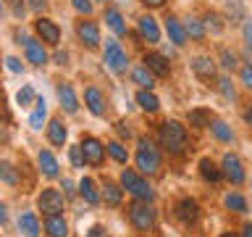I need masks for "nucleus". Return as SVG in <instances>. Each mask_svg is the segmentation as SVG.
<instances>
[{"label":"nucleus","mask_w":252,"mask_h":237,"mask_svg":"<svg viewBox=\"0 0 252 237\" xmlns=\"http://www.w3.org/2000/svg\"><path fill=\"white\" fill-rule=\"evenodd\" d=\"M200 174H202V179L213 182V185H218V182L223 179V174H220V169H218V166L210 161V158H202V161H200Z\"/></svg>","instance_id":"7c9ffc66"},{"label":"nucleus","mask_w":252,"mask_h":237,"mask_svg":"<svg viewBox=\"0 0 252 237\" xmlns=\"http://www.w3.org/2000/svg\"><path fill=\"white\" fill-rule=\"evenodd\" d=\"M76 37H79V42H82L87 50H94V47H100V27H97V21H92L90 16H82V21H76Z\"/></svg>","instance_id":"6e6552de"},{"label":"nucleus","mask_w":252,"mask_h":237,"mask_svg":"<svg viewBox=\"0 0 252 237\" xmlns=\"http://www.w3.org/2000/svg\"><path fill=\"white\" fill-rule=\"evenodd\" d=\"M192 71L202 79V82H213V79H216V61H213L210 55H197L192 61Z\"/></svg>","instance_id":"6ab92c4d"},{"label":"nucleus","mask_w":252,"mask_h":237,"mask_svg":"<svg viewBox=\"0 0 252 237\" xmlns=\"http://www.w3.org/2000/svg\"><path fill=\"white\" fill-rule=\"evenodd\" d=\"M11 11H13V16L16 19H24V13H27V3H24V0H11Z\"/></svg>","instance_id":"c03bdc74"},{"label":"nucleus","mask_w":252,"mask_h":237,"mask_svg":"<svg viewBox=\"0 0 252 237\" xmlns=\"http://www.w3.org/2000/svg\"><path fill=\"white\" fill-rule=\"evenodd\" d=\"M61 187H63V195H66V198H71V195L76 193V190H74V182H71L68 177H63V182H61Z\"/></svg>","instance_id":"49530a36"},{"label":"nucleus","mask_w":252,"mask_h":237,"mask_svg":"<svg viewBox=\"0 0 252 237\" xmlns=\"http://www.w3.org/2000/svg\"><path fill=\"white\" fill-rule=\"evenodd\" d=\"M19 232L24 237H39L42 227H39V219L32 211H27V213H21V216H19Z\"/></svg>","instance_id":"5701e85b"},{"label":"nucleus","mask_w":252,"mask_h":237,"mask_svg":"<svg viewBox=\"0 0 252 237\" xmlns=\"http://www.w3.org/2000/svg\"><path fill=\"white\" fill-rule=\"evenodd\" d=\"M137 29H139V37L145 40L147 45H158V42H160V27H158V21H155L150 13L139 16Z\"/></svg>","instance_id":"ddd939ff"},{"label":"nucleus","mask_w":252,"mask_h":237,"mask_svg":"<svg viewBox=\"0 0 252 237\" xmlns=\"http://www.w3.org/2000/svg\"><path fill=\"white\" fill-rule=\"evenodd\" d=\"M0 182H3V185H11V187L19 185V169H16L11 161H0Z\"/></svg>","instance_id":"473e14b6"},{"label":"nucleus","mask_w":252,"mask_h":237,"mask_svg":"<svg viewBox=\"0 0 252 237\" xmlns=\"http://www.w3.org/2000/svg\"><path fill=\"white\" fill-rule=\"evenodd\" d=\"M163 21H165V32H168L171 42H173V45H179V47H184V45H187V40H189V37H187V29H184V21H179L176 16H171V13L165 16Z\"/></svg>","instance_id":"f3484780"},{"label":"nucleus","mask_w":252,"mask_h":237,"mask_svg":"<svg viewBox=\"0 0 252 237\" xmlns=\"http://www.w3.org/2000/svg\"><path fill=\"white\" fill-rule=\"evenodd\" d=\"M0 16H3V0H0Z\"/></svg>","instance_id":"13d9d810"},{"label":"nucleus","mask_w":252,"mask_h":237,"mask_svg":"<svg viewBox=\"0 0 252 237\" xmlns=\"http://www.w3.org/2000/svg\"><path fill=\"white\" fill-rule=\"evenodd\" d=\"M218 61H220V66H223L226 71H234L236 66H239V58H236V53H234V50H228V47H220Z\"/></svg>","instance_id":"e433bc0d"},{"label":"nucleus","mask_w":252,"mask_h":237,"mask_svg":"<svg viewBox=\"0 0 252 237\" xmlns=\"http://www.w3.org/2000/svg\"><path fill=\"white\" fill-rule=\"evenodd\" d=\"M53 61L58 63V66H66V63H68V53L66 50H55L53 53Z\"/></svg>","instance_id":"de8ad7c7"},{"label":"nucleus","mask_w":252,"mask_h":237,"mask_svg":"<svg viewBox=\"0 0 252 237\" xmlns=\"http://www.w3.org/2000/svg\"><path fill=\"white\" fill-rule=\"evenodd\" d=\"M87 237H108V235H105V229H102V227H92Z\"/></svg>","instance_id":"3c124183"},{"label":"nucleus","mask_w":252,"mask_h":237,"mask_svg":"<svg viewBox=\"0 0 252 237\" xmlns=\"http://www.w3.org/2000/svg\"><path fill=\"white\" fill-rule=\"evenodd\" d=\"M24 55H27V61L37 69H42L45 63L50 61V55H47V50H45V42L39 37H27L24 40Z\"/></svg>","instance_id":"1a4fd4ad"},{"label":"nucleus","mask_w":252,"mask_h":237,"mask_svg":"<svg viewBox=\"0 0 252 237\" xmlns=\"http://www.w3.org/2000/svg\"><path fill=\"white\" fill-rule=\"evenodd\" d=\"M116 129H118V134H121L124 140H129V137H131V129H129V124H126V121H118V124H116Z\"/></svg>","instance_id":"09e8293b"},{"label":"nucleus","mask_w":252,"mask_h":237,"mask_svg":"<svg viewBox=\"0 0 252 237\" xmlns=\"http://www.w3.org/2000/svg\"><path fill=\"white\" fill-rule=\"evenodd\" d=\"M102 63L113 71V74H126V69H129V55L126 50L121 47L116 37L105 40V50H102Z\"/></svg>","instance_id":"39448f33"},{"label":"nucleus","mask_w":252,"mask_h":237,"mask_svg":"<svg viewBox=\"0 0 252 237\" xmlns=\"http://www.w3.org/2000/svg\"><path fill=\"white\" fill-rule=\"evenodd\" d=\"M187 121L192 126H197V129H205V126H210L213 114H210V108H194L187 114Z\"/></svg>","instance_id":"cd10ccee"},{"label":"nucleus","mask_w":252,"mask_h":237,"mask_svg":"<svg viewBox=\"0 0 252 237\" xmlns=\"http://www.w3.org/2000/svg\"><path fill=\"white\" fill-rule=\"evenodd\" d=\"M102 200H105V205H110V208H118L121 205V200H124V190L118 187V185H113V182H105L102 185Z\"/></svg>","instance_id":"a878e982"},{"label":"nucleus","mask_w":252,"mask_h":237,"mask_svg":"<svg viewBox=\"0 0 252 237\" xmlns=\"http://www.w3.org/2000/svg\"><path fill=\"white\" fill-rule=\"evenodd\" d=\"M45 232L47 237H68V221L63 219V213H53V216H45Z\"/></svg>","instance_id":"412c9836"},{"label":"nucleus","mask_w":252,"mask_h":237,"mask_svg":"<svg viewBox=\"0 0 252 237\" xmlns=\"http://www.w3.org/2000/svg\"><path fill=\"white\" fill-rule=\"evenodd\" d=\"M137 103L142 111H147V114H155L158 108H160V100L153 95V90H139L137 92Z\"/></svg>","instance_id":"2f4dec72"},{"label":"nucleus","mask_w":252,"mask_h":237,"mask_svg":"<svg viewBox=\"0 0 252 237\" xmlns=\"http://www.w3.org/2000/svg\"><path fill=\"white\" fill-rule=\"evenodd\" d=\"M71 5H74V11L79 16H92V0H71Z\"/></svg>","instance_id":"a19ab883"},{"label":"nucleus","mask_w":252,"mask_h":237,"mask_svg":"<svg viewBox=\"0 0 252 237\" xmlns=\"http://www.w3.org/2000/svg\"><path fill=\"white\" fill-rule=\"evenodd\" d=\"M47 121V103L42 95H37V100H34V111H32V116H29V126L32 129H42Z\"/></svg>","instance_id":"393cba45"},{"label":"nucleus","mask_w":252,"mask_h":237,"mask_svg":"<svg viewBox=\"0 0 252 237\" xmlns=\"http://www.w3.org/2000/svg\"><path fill=\"white\" fill-rule=\"evenodd\" d=\"M134 161H137L139 174H145V177L147 174H158V169H160V153L153 145V140H147V137L137 140V156H134Z\"/></svg>","instance_id":"f03ea898"},{"label":"nucleus","mask_w":252,"mask_h":237,"mask_svg":"<svg viewBox=\"0 0 252 237\" xmlns=\"http://www.w3.org/2000/svg\"><path fill=\"white\" fill-rule=\"evenodd\" d=\"M84 106L90 108L92 116H105V95L97 84H90L84 90Z\"/></svg>","instance_id":"4468645a"},{"label":"nucleus","mask_w":252,"mask_h":237,"mask_svg":"<svg viewBox=\"0 0 252 237\" xmlns=\"http://www.w3.org/2000/svg\"><path fill=\"white\" fill-rule=\"evenodd\" d=\"M34 100H37V92H34V87H32V84H24L21 90L16 92V103H19L21 108L34 106Z\"/></svg>","instance_id":"c9c22d12"},{"label":"nucleus","mask_w":252,"mask_h":237,"mask_svg":"<svg viewBox=\"0 0 252 237\" xmlns=\"http://www.w3.org/2000/svg\"><path fill=\"white\" fill-rule=\"evenodd\" d=\"M210 132H213V137H216L218 142H231L234 140L231 126H228L226 121H220V118H213L210 121Z\"/></svg>","instance_id":"c756f323"},{"label":"nucleus","mask_w":252,"mask_h":237,"mask_svg":"<svg viewBox=\"0 0 252 237\" xmlns=\"http://www.w3.org/2000/svg\"><path fill=\"white\" fill-rule=\"evenodd\" d=\"M220 174H223V177L231 182V185H242L244 177H247V174H244L242 161H239V158H236L234 153H226V156H223V163H220Z\"/></svg>","instance_id":"9b49d317"},{"label":"nucleus","mask_w":252,"mask_h":237,"mask_svg":"<svg viewBox=\"0 0 252 237\" xmlns=\"http://www.w3.org/2000/svg\"><path fill=\"white\" fill-rule=\"evenodd\" d=\"M218 92L220 95H223V98L226 100H234L236 98V90H234V84H231V79H228V77H218Z\"/></svg>","instance_id":"4c0bfd02"},{"label":"nucleus","mask_w":252,"mask_h":237,"mask_svg":"<svg viewBox=\"0 0 252 237\" xmlns=\"http://www.w3.org/2000/svg\"><path fill=\"white\" fill-rule=\"evenodd\" d=\"M176 219L181 224H194L200 219V205H197L194 198H181L176 203Z\"/></svg>","instance_id":"2eb2a0df"},{"label":"nucleus","mask_w":252,"mask_h":237,"mask_svg":"<svg viewBox=\"0 0 252 237\" xmlns=\"http://www.w3.org/2000/svg\"><path fill=\"white\" fill-rule=\"evenodd\" d=\"M37 208L45 213V216H53V213H63L66 208V195L61 190H53V187H45L42 193L37 195Z\"/></svg>","instance_id":"423d86ee"},{"label":"nucleus","mask_w":252,"mask_h":237,"mask_svg":"<svg viewBox=\"0 0 252 237\" xmlns=\"http://www.w3.org/2000/svg\"><path fill=\"white\" fill-rule=\"evenodd\" d=\"M239 79H242V84L252 92V63H244V66L239 69Z\"/></svg>","instance_id":"79ce46f5"},{"label":"nucleus","mask_w":252,"mask_h":237,"mask_svg":"<svg viewBox=\"0 0 252 237\" xmlns=\"http://www.w3.org/2000/svg\"><path fill=\"white\" fill-rule=\"evenodd\" d=\"M147 8H160V5H165V0H142Z\"/></svg>","instance_id":"864d4df0"},{"label":"nucleus","mask_w":252,"mask_h":237,"mask_svg":"<svg viewBox=\"0 0 252 237\" xmlns=\"http://www.w3.org/2000/svg\"><path fill=\"white\" fill-rule=\"evenodd\" d=\"M158 140H160V145L168 150L171 156H184L189 150L187 126H181L179 121H163L160 129H158Z\"/></svg>","instance_id":"f257e3e1"},{"label":"nucleus","mask_w":252,"mask_h":237,"mask_svg":"<svg viewBox=\"0 0 252 237\" xmlns=\"http://www.w3.org/2000/svg\"><path fill=\"white\" fill-rule=\"evenodd\" d=\"M105 150L110 153V158H113L116 163H126V161H129V150H126L118 140H110L108 145H105Z\"/></svg>","instance_id":"f704fd0d"},{"label":"nucleus","mask_w":252,"mask_h":237,"mask_svg":"<svg viewBox=\"0 0 252 237\" xmlns=\"http://www.w3.org/2000/svg\"><path fill=\"white\" fill-rule=\"evenodd\" d=\"M121 187L129 193L134 200H147V203H153V187H150V182L142 177V174H137L134 169H124L121 171Z\"/></svg>","instance_id":"7ed1b4c3"},{"label":"nucleus","mask_w":252,"mask_h":237,"mask_svg":"<svg viewBox=\"0 0 252 237\" xmlns=\"http://www.w3.org/2000/svg\"><path fill=\"white\" fill-rule=\"evenodd\" d=\"M242 237H252V224H244L242 227Z\"/></svg>","instance_id":"5fc2aeb1"},{"label":"nucleus","mask_w":252,"mask_h":237,"mask_svg":"<svg viewBox=\"0 0 252 237\" xmlns=\"http://www.w3.org/2000/svg\"><path fill=\"white\" fill-rule=\"evenodd\" d=\"M5 221H8V205L0 200V224H5Z\"/></svg>","instance_id":"603ef678"},{"label":"nucleus","mask_w":252,"mask_h":237,"mask_svg":"<svg viewBox=\"0 0 252 237\" xmlns=\"http://www.w3.org/2000/svg\"><path fill=\"white\" fill-rule=\"evenodd\" d=\"M79 145H82V153H84V161L87 163H90V166H102L108 150H105V145H102L97 137H90V134H87V137H82Z\"/></svg>","instance_id":"9d476101"},{"label":"nucleus","mask_w":252,"mask_h":237,"mask_svg":"<svg viewBox=\"0 0 252 237\" xmlns=\"http://www.w3.org/2000/svg\"><path fill=\"white\" fill-rule=\"evenodd\" d=\"M220 237H239V235H234V232H223Z\"/></svg>","instance_id":"4d7b16f0"},{"label":"nucleus","mask_w":252,"mask_h":237,"mask_svg":"<svg viewBox=\"0 0 252 237\" xmlns=\"http://www.w3.org/2000/svg\"><path fill=\"white\" fill-rule=\"evenodd\" d=\"M47 140H50L55 148H63V145H66L68 129H66V124H63V118L53 116L50 121H47Z\"/></svg>","instance_id":"a211bd4d"},{"label":"nucleus","mask_w":252,"mask_h":237,"mask_svg":"<svg viewBox=\"0 0 252 237\" xmlns=\"http://www.w3.org/2000/svg\"><path fill=\"white\" fill-rule=\"evenodd\" d=\"M79 195H82L90 205H97V203L102 200L100 193H97V185H94V182H92L90 177H84L82 182H79Z\"/></svg>","instance_id":"bb28decb"},{"label":"nucleus","mask_w":252,"mask_h":237,"mask_svg":"<svg viewBox=\"0 0 252 237\" xmlns=\"http://www.w3.org/2000/svg\"><path fill=\"white\" fill-rule=\"evenodd\" d=\"M244 40H247V45L252 47V19L244 21Z\"/></svg>","instance_id":"8fccbe9b"},{"label":"nucleus","mask_w":252,"mask_h":237,"mask_svg":"<svg viewBox=\"0 0 252 237\" xmlns=\"http://www.w3.org/2000/svg\"><path fill=\"white\" fill-rule=\"evenodd\" d=\"M92 3H105V0H92Z\"/></svg>","instance_id":"bf43d9fd"},{"label":"nucleus","mask_w":252,"mask_h":237,"mask_svg":"<svg viewBox=\"0 0 252 237\" xmlns=\"http://www.w3.org/2000/svg\"><path fill=\"white\" fill-rule=\"evenodd\" d=\"M68 161H71V166L74 169H84V153H82V145H71L68 148Z\"/></svg>","instance_id":"58836bf2"},{"label":"nucleus","mask_w":252,"mask_h":237,"mask_svg":"<svg viewBox=\"0 0 252 237\" xmlns=\"http://www.w3.org/2000/svg\"><path fill=\"white\" fill-rule=\"evenodd\" d=\"M223 205L234 213H247V200H244V195H239V193H228L223 198Z\"/></svg>","instance_id":"72a5a7b5"},{"label":"nucleus","mask_w":252,"mask_h":237,"mask_svg":"<svg viewBox=\"0 0 252 237\" xmlns=\"http://www.w3.org/2000/svg\"><path fill=\"white\" fill-rule=\"evenodd\" d=\"M244 118H247V124H250V126H252V106H250V108H247V114H244Z\"/></svg>","instance_id":"6e6d98bb"},{"label":"nucleus","mask_w":252,"mask_h":237,"mask_svg":"<svg viewBox=\"0 0 252 237\" xmlns=\"http://www.w3.org/2000/svg\"><path fill=\"white\" fill-rule=\"evenodd\" d=\"M155 79H158V77L145 66V63H142V66H134V69H131V82H134V84H139L142 90H153V87H155Z\"/></svg>","instance_id":"b1692460"},{"label":"nucleus","mask_w":252,"mask_h":237,"mask_svg":"<svg viewBox=\"0 0 252 237\" xmlns=\"http://www.w3.org/2000/svg\"><path fill=\"white\" fill-rule=\"evenodd\" d=\"M5 66H8V71H13V74H21V71H24V63L16 58V55H8V58H5Z\"/></svg>","instance_id":"37998d69"},{"label":"nucleus","mask_w":252,"mask_h":237,"mask_svg":"<svg viewBox=\"0 0 252 237\" xmlns=\"http://www.w3.org/2000/svg\"><path fill=\"white\" fill-rule=\"evenodd\" d=\"M27 5H29V8H32V11H34L37 16H42V13L47 11V0H29Z\"/></svg>","instance_id":"a18cd8bd"},{"label":"nucleus","mask_w":252,"mask_h":237,"mask_svg":"<svg viewBox=\"0 0 252 237\" xmlns=\"http://www.w3.org/2000/svg\"><path fill=\"white\" fill-rule=\"evenodd\" d=\"M105 24H108V29L113 32L116 37L129 35V27H126V21H124V16H121L118 8H105Z\"/></svg>","instance_id":"4be33fe9"},{"label":"nucleus","mask_w":252,"mask_h":237,"mask_svg":"<svg viewBox=\"0 0 252 237\" xmlns=\"http://www.w3.org/2000/svg\"><path fill=\"white\" fill-rule=\"evenodd\" d=\"M32 29H34V35L42 40L45 45L58 47V42H61V27L53 19H47V16H37L34 24H32Z\"/></svg>","instance_id":"0eeeda50"},{"label":"nucleus","mask_w":252,"mask_h":237,"mask_svg":"<svg viewBox=\"0 0 252 237\" xmlns=\"http://www.w3.org/2000/svg\"><path fill=\"white\" fill-rule=\"evenodd\" d=\"M142 63L153 71L155 77H168L171 74V63H168V58H165L163 53H155V50H150V53H145V58H142Z\"/></svg>","instance_id":"dca6fc26"},{"label":"nucleus","mask_w":252,"mask_h":237,"mask_svg":"<svg viewBox=\"0 0 252 237\" xmlns=\"http://www.w3.org/2000/svg\"><path fill=\"white\" fill-rule=\"evenodd\" d=\"M37 166H39V174L42 177H47V179H55L58 177V158H55L50 150H39L37 153Z\"/></svg>","instance_id":"aec40b11"},{"label":"nucleus","mask_w":252,"mask_h":237,"mask_svg":"<svg viewBox=\"0 0 252 237\" xmlns=\"http://www.w3.org/2000/svg\"><path fill=\"white\" fill-rule=\"evenodd\" d=\"M55 95H58V103H61V108L66 111V114H76V111H79V98H76L74 84H71V82H58Z\"/></svg>","instance_id":"f8f14e48"},{"label":"nucleus","mask_w":252,"mask_h":237,"mask_svg":"<svg viewBox=\"0 0 252 237\" xmlns=\"http://www.w3.org/2000/svg\"><path fill=\"white\" fill-rule=\"evenodd\" d=\"M184 29H187V37L194 40V42H202L205 40V21H200L197 16H189L184 21Z\"/></svg>","instance_id":"c85d7f7f"},{"label":"nucleus","mask_w":252,"mask_h":237,"mask_svg":"<svg viewBox=\"0 0 252 237\" xmlns=\"http://www.w3.org/2000/svg\"><path fill=\"white\" fill-rule=\"evenodd\" d=\"M205 29H213V35H220V32H223V21H220V16L210 11L208 16H205Z\"/></svg>","instance_id":"ea45409f"},{"label":"nucleus","mask_w":252,"mask_h":237,"mask_svg":"<svg viewBox=\"0 0 252 237\" xmlns=\"http://www.w3.org/2000/svg\"><path fill=\"white\" fill-rule=\"evenodd\" d=\"M126 213H129V221L134 229H139V232H150V229H155V208L150 205L147 200H134L129 208H126Z\"/></svg>","instance_id":"20e7f679"}]
</instances>
